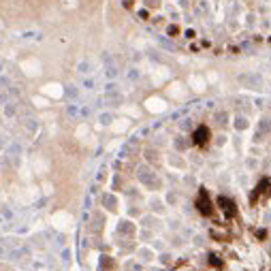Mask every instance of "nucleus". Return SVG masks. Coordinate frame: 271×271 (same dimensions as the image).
I'll list each match as a JSON object with an SVG mask.
<instances>
[{
	"label": "nucleus",
	"instance_id": "f257e3e1",
	"mask_svg": "<svg viewBox=\"0 0 271 271\" xmlns=\"http://www.w3.org/2000/svg\"><path fill=\"white\" fill-rule=\"evenodd\" d=\"M197 207H199V212L205 213V216H209V213H212V201H209V197H207V192H205V190H201V192H199Z\"/></svg>",
	"mask_w": 271,
	"mask_h": 271
},
{
	"label": "nucleus",
	"instance_id": "f03ea898",
	"mask_svg": "<svg viewBox=\"0 0 271 271\" xmlns=\"http://www.w3.org/2000/svg\"><path fill=\"white\" fill-rule=\"evenodd\" d=\"M192 139H194L197 145H205L207 139H209V128H207V126H199V128L194 130V137H192Z\"/></svg>",
	"mask_w": 271,
	"mask_h": 271
},
{
	"label": "nucleus",
	"instance_id": "7ed1b4c3",
	"mask_svg": "<svg viewBox=\"0 0 271 271\" xmlns=\"http://www.w3.org/2000/svg\"><path fill=\"white\" fill-rule=\"evenodd\" d=\"M220 205H222V209L226 216H235V203L231 199H226V197H220Z\"/></svg>",
	"mask_w": 271,
	"mask_h": 271
},
{
	"label": "nucleus",
	"instance_id": "20e7f679",
	"mask_svg": "<svg viewBox=\"0 0 271 271\" xmlns=\"http://www.w3.org/2000/svg\"><path fill=\"white\" fill-rule=\"evenodd\" d=\"M209 258H212V265H216V267H220V265H222V263L216 258V256H209Z\"/></svg>",
	"mask_w": 271,
	"mask_h": 271
}]
</instances>
